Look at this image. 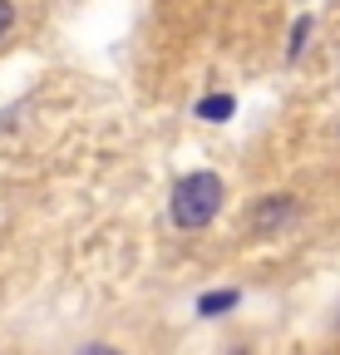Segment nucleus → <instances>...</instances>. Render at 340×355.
I'll return each mask as SVG.
<instances>
[{"instance_id": "nucleus-1", "label": "nucleus", "mask_w": 340, "mask_h": 355, "mask_svg": "<svg viewBox=\"0 0 340 355\" xmlns=\"http://www.w3.org/2000/svg\"><path fill=\"white\" fill-rule=\"evenodd\" d=\"M217 207H222V178L217 173H188V178H178L173 202H168V212H173L178 227H207V222L217 217Z\"/></svg>"}, {"instance_id": "nucleus-2", "label": "nucleus", "mask_w": 340, "mask_h": 355, "mask_svg": "<svg viewBox=\"0 0 340 355\" xmlns=\"http://www.w3.org/2000/svg\"><path fill=\"white\" fill-rule=\"evenodd\" d=\"M291 217H296V198L291 193H271V198H262L257 207H251V227L267 237V232H281Z\"/></svg>"}, {"instance_id": "nucleus-3", "label": "nucleus", "mask_w": 340, "mask_h": 355, "mask_svg": "<svg viewBox=\"0 0 340 355\" xmlns=\"http://www.w3.org/2000/svg\"><path fill=\"white\" fill-rule=\"evenodd\" d=\"M232 109H237V99H232V94H217V99H202V104H197V119H207V123H222Z\"/></svg>"}, {"instance_id": "nucleus-4", "label": "nucleus", "mask_w": 340, "mask_h": 355, "mask_svg": "<svg viewBox=\"0 0 340 355\" xmlns=\"http://www.w3.org/2000/svg\"><path fill=\"white\" fill-rule=\"evenodd\" d=\"M232 306H237V291H207V296L197 301L202 316H217V311H232Z\"/></svg>"}, {"instance_id": "nucleus-5", "label": "nucleus", "mask_w": 340, "mask_h": 355, "mask_svg": "<svg viewBox=\"0 0 340 355\" xmlns=\"http://www.w3.org/2000/svg\"><path fill=\"white\" fill-rule=\"evenodd\" d=\"M306 35H311V15H301V20H296V30H291V50H286L291 60L306 50Z\"/></svg>"}, {"instance_id": "nucleus-6", "label": "nucleus", "mask_w": 340, "mask_h": 355, "mask_svg": "<svg viewBox=\"0 0 340 355\" xmlns=\"http://www.w3.org/2000/svg\"><path fill=\"white\" fill-rule=\"evenodd\" d=\"M15 25V6H10V0H0V35H6Z\"/></svg>"}, {"instance_id": "nucleus-7", "label": "nucleus", "mask_w": 340, "mask_h": 355, "mask_svg": "<svg viewBox=\"0 0 340 355\" xmlns=\"http://www.w3.org/2000/svg\"><path fill=\"white\" fill-rule=\"evenodd\" d=\"M79 355H118V350H114V345H84Z\"/></svg>"}, {"instance_id": "nucleus-8", "label": "nucleus", "mask_w": 340, "mask_h": 355, "mask_svg": "<svg viewBox=\"0 0 340 355\" xmlns=\"http://www.w3.org/2000/svg\"><path fill=\"white\" fill-rule=\"evenodd\" d=\"M232 355H247V350H232Z\"/></svg>"}]
</instances>
